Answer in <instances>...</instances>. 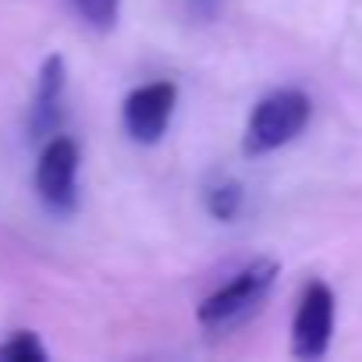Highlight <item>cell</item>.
<instances>
[{"instance_id": "ba28073f", "label": "cell", "mask_w": 362, "mask_h": 362, "mask_svg": "<svg viewBox=\"0 0 362 362\" xmlns=\"http://www.w3.org/2000/svg\"><path fill=\"white\" fill-rule=\"evenodd\" d=\"M0 358L4 362H47V348L33 330H15L8 341H0Z\"/></svg>"}, {"instance_id": "277c9868", "label": "cell", "mask_w": 362, "mask_h": 362, "mask_svg": "<svg viewBox=\"0 0 362 362\" xmlns=\"http://www.w3.org/2000/svg\"><path fill=\"white\" fill-rule=\"evenodd\" d=\"M174 107H177V86L167 78L132 89L124 96V107H121V121H124L128 139L139 146H156L170 128Z\"/></svg>"}, {"instance_id": "30bf717a", "label": "cell", "mask_w": 362, "mask_h": 362, "mask_svg": "<svg viewBox=\"0 0 362 362\" xmlns=\"http://www.w3.org/2000/svg\"><path fill=\"white\" fill-rule=\"evenodd\" d=\"M189 8H192V15H196V18L214 22V18L221 15V8H224V0H189Z\"/></svg>"}, {"instance_id": "8992f818", "label": "cell", "mask_w": 362, "mask_h": 362, "mask_svg": "<svg viewBox=\"0 0 362 362\" xmlns=\"http://www.w3.org/2000/svg\"><path fill=\"white\" fill-rule=\"evenodd\" d=\"M64 89H68L64 57L61 54H50L40 64L36 93H33V107H29V135L36 142H47L50 135H57L61 117H64Z\"/></svg>"}, {"instance_id": "5b68a950", "label": "cell", "mask_w": 362, "mask_h": 362, "mask_svg": "<svg viewBox=\"0 0 362 362\" xmlns=\"http://www.w3.org/2000/svg\"><path fill=\"white\" fill-rule=\"evenodd\" d=\"M334 330V295L323 281L305 284L295 320H291V355L298 358H323Z\"/></svg>"}, {"instance_id": "52a82bcc", "label": "cell", "mask_w": 362, "mask_h": 362, "mask_svg": "<svg viewBox=\"0 0 362 362\" xmlns=\"http://www.w3.org/2000/svg\"><path fill=\"white\" fill-rule=\"evenodd\" d=\"M203 203H206V214L214 217V221H235L238 214H242V206H245V189L238 185L235 177H221V181H214V185H206V192H203Z\"/></svg>"}, {"instance_id": "9c48e42d", "label": "cell", "mask_w": 362, "mask_h": 362, "mask_svg": "<svg viewBox=\"0 0 362 362\" xmlns=\"http://www.w3.org/2000/svg\"><path fill=\"white\" fill-rule=\"evenodd\" d=\"M71 4H75L78 18H82L86 25L100 29V33H107V29H114V25H117L121 0H71Z\"/></svg>"}, {"instance_id": "3957f363", "label": "cell", "mask_w": 362, "mask_h": 362, "mask_svg": "<svg viewBox=\"0 0 362 362\" xmlns=\"http://www.w3.org/2000/svg\"><path fill=\"white\" fill-rule=\"evenodd\" d=\"M36 192L50 214L78 210V146L68 135H50L36 160Z\"/></svg>"}, {"instance_id": "6da1fadb", "label": "cell", "mask_w": 362, "mask_h": 362, "mask_svg": "<svg viewBox=\"0 0 362 362\" xmlns=\"http://www.w3.org/2000/svg\"><path fill=\"white\" fill-rule=\"evenodd\" d=\"M277 263L274 259H256L249 267H242L228 284H221L214 295L203 298L199 305V323L203 330H231L238 323H245L252 313H259V305L267 302L274 281H277Z\"/></svg>"}, {"instance_id": "7a4b0ae2", "label": "cell", "mask_w": 362, "mask_h": 362, "mask_svg": "<svg viewBox=\"0 0 362 362\" xmlns=\"http://www.w3.org/2000/svg\"><path fill=\"white\" fill-rule=\"evenodd\" d=\"M309 114H313V103L302 89L267 93L245 121L242 153L245 156H263V153H274V149L288 146L291 139L302 135V128L309 124Z\"/></svg>"}]
</instances>
